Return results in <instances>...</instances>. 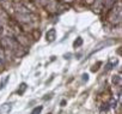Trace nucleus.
Segmentation results:
<instances>
[{
    "label": "nucleus",
    "mask_w": 122,
    "mask_h": 114,
    "mask_svg": "<svg viewBox=\"0 0 122 114\" xmlns=\"http://www.w3.org/2000/svg\"><path fill=\"white\" fill-rule=\"evenodd\" d=\"M12 109L11 103H4L3 106H0V114H9Z\"/></svg>",
    "instance_id": "f257e3e1"
},
{
    "label": "nucleus",
    "mask_w": 122,
    "mask_h": 114,
    "mask_svg": "<svg viewBox=\"0 0 122 114\" xmlns=\"http://www.w3.org/2000/svg\"><path fill=\"white\" fill-rule=\"evenodd\" d=\"M55 35H56V31H55V29H50V30L47 33V35H46V37H47V41H48V42H53V41L55 40Z\"/></svg>",
    "instance_id": "f03ea898"
},
{
    "label": "nucleus",
    "mask_w": 122,
    "mask_h": 114,
    "mask_svg": "<svg viewBox=\"0 0 122 114\" xmlns=\"http://www.w3.org/2000/svg\"><path fill=\"white\" fill-rule=\"evenodd\" d=\"M9 79H10V76H5V77L1 79V82H0V90H3V89L6 87V84H7Z\"/></svg>",
    "instance_id": "7ed1b4c3"
},
{
    "label": "nucleus",
    "mask_w": 122,
    "mask_h": 114,
    "mask_svg": "<svg viewBox=\"0 0 122 114\" xmlns=\"http://www.w3.org/2000/svg\"><path fill=\"white\" fill-rule=\"evenodd\" d=\"M26 83H22L20 85H19V89L17 90V92H18V95H23L24 94V91L26 90Z\"/></svg>",
    "instance_id": "20e7f679"
},
{
    "label": "nucleus",
    "mask_w": 122,
    "mask_h": 114,
    "mask_svg": "<svg viewBox=\"0 0 122 114\" xmlns=\"http://www.w3.org/2000/svg\"><path fill=\"white\" fill-rule=\"evenodd\" d=\"M112 83L116 85H121V77L120 76H114L112 77Z\"/></svg>",
    "instance_id": "39448f33"
},
{
    "label": "nucleus",
    "mask_w": 122,
    "mask_h": 114,
    "mask_svg": "<svg viewBox=\"0 0 122 114\" xmlns=\"http://www.w3.org/2000/svg\"><path fill=\"white\" fill-rule=\"evenodd\" d=\"M81 44H83V38H80V37H78V40H76V41H74V43H73L74 48H77V47H80Z\"/></svg>",
    "instance_id": "423d86ee"
},
{
    "label": "nucleus",
    "mask_w": 122,
    "mask_h": 114,
    "mask_svg": "<svg viewBox=\"0 0 122 114\" xmlns=\"http://www.w3.org/2000/svg\"><path fill=\"white\" fill-rule=\"evenodd\" d=\"M42 109H43V107H42V106H38V107H36V108L32 109L31 114H40V113L42 112Z\"/></svg>",
    "instance_id": "0eeeda50"
},
{
    "label": "nucleus",
    "mask_w": 122,
    "mask_h": 114,
    "mask_svg": "<svg viewBox=\"0 0 122 114\" xmlns=\"http://www.w3.org/2000/svg\"><path fill=\"white\" fill-rule=\"evenodd\" d=\"M110 104H111V107H116V100H115V98H112V100H111V102H110Z\"/></svg>",
    "instance_id": "6e6552de"
},
{
    "label": "nucleus",
    "mask_w": 122,
    "mask_h": 114,
    "mask_svg": "<svg viewBox=\"0 0 122 114\" xmlns=\"http://www.w3.org/2000/svg\"><path fill=\"white\" fill-rule=\"evenodd\" d=\"M89 79V75L87 73H84L83 75V81H87Z\"/></svg>",
    "instance_id": "1a4fd4ad"
},
{
    "label": "nucleus",
    "mask_w": 122,
    "mask_h": 114,
    "mask_svg": "<svg viewBox=\"0 0 122 114\" xmlns=\"http://www.w3.org/2000/svg\"><path fill=\"white\" fill-rule=\"evenodd\" d=\"M3 65V59H0V66Z\"/></svg>",
    "instance_id": "9d476101"
},
{
    "label": "nucleus",
    "mask_w": 122,
    "mask_h": 114,
    "mask_svg": "<svg viewBox=\"0 0 122 114\" xmlns=\"http://www.w3.org/2000/svg\"><path fill=\"white\" fill-rule=\"evenodd\" d=\"M48 114H51V113H48Z\"/></svg>",
    "instance_id": "9b49d317"
}]
</instances>
